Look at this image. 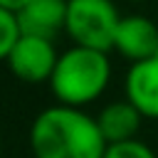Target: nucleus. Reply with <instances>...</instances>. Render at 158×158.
I'll return each instance as SVG.
<instances>
[{"instance_id":"1","label":"nucleus","mask_w":158,"mask_h":158,"mask_svg":"<svg viewBox=\"0 0 158 158\" xmlns=\"http://www.w3.org/2000/svg\"><path fill=\"white\" fill-rule=\"evenodd\" d=\"M106 146L96 116L77 106H47L30 123L32 158H104Z\"/></svg>"},{"instance_id":"2","label":"nucleus","mask_w":158,"mask_h":158,"mask_svg":"<svg viewBox=\"0 0 158 158\" xmlns=\"http://www.w3.org/2000/svg\"><path fill=\"white\" fill-rule=\"evenodd\" d=\"M111 81V59L104 49L72 44L57 59V67L49 79V91L57 104L64 106H86L96 101Z\"/></svg>"},{"instance_id":"3","label":"nucleus","mask_w":158,"mask_h":158,"mask_svg":"<svg viewBox=\"0 0 158 158\" xmlns=\"http://www.w3.org/2000/svg\"><path fill=\"white\" fill-rule=\"evenodd\" d=\"M121 22L114 0H67L64 32L79 47L114 49L116 27Z\"/></svg>"},{"instance_id":"4","label":"nucleus","mask_w":158,"mask_h":158,"mask_svg":"<svg viewBox=\"0 0 158 158\" xmlns=\"http://www.w3.org/2000/svg\"><path fill=\"white\" fill-rule=\"evenodd\" d=\"M59 52L54 47V40L35 37V35H20L12 44L5 64L10 74L25 84H49L52 72L57 67Z\"/></svg>"},{"instance_id":"5","label":"nucleus","mask_w":158,"mask_h":158,"mask_svg":"<svg viewBox=\"0 0 158 158\" xmlns=\"http://www.w3.org/2000/svg\"><path fill=\"white\" fill-rule=\"evenodd\" d=\"M114 49L131 64L143 59H158V25L146 15L121 17L114 37Z\"/></svg>"},{"instance_id":"6","label":"nucleus","mask_w":158,"mask_h":158,"mask_svg":"<svg viewBox=\"0 0 158 158\" xmlns=\"http://www.w3.org/2000/svg\"><path fill=\"white\" fill-rule=\"evenodd\" d=\"M15 17L22 35L54 40L59 32H64L67 0H27L15 12Z\"/></svg>"},{"instance_id":"7","label":"nucleus","mask_w":158,"mask_h":158,"mask_svg":"<svg viewBox=\"0 0 158 158\" xmlns=\"http://www.w3.org/2000/svg\"><path fill=\"white\" fill-rule=\"evenodd\" d=\"M123 91L143 118H158V59L133 62L126 72Z\"/></svg>"},{"instance_id":"8","label":"nucleus","mask_w":158,"mask_h":158,"mask_svg":"<svg viewBox=\"0 0 158 158\" xmlns=\"http://www.w3.org/2000/svg\"><path fill=\"white\" fill-rule=\"evenodd\" d=\"M141 121H143L141 111L128 99L111 101L96 114V123H99V131L106 138V143H118V141L136 138V133L141 128Z\"/></svg>"},{"instance_id":"9","label":"nucleus","mask_w":158,"mask_h":158,"mask_svg":"<svg viewBox=\"0 0 158 158\" xmlns=\"http://www.w3.org/2000/svg\"><path fill=\"white\" fill-rule=\"evenodd\" d=\"M104 158H156L153 148L138 138L131 141H118V143H109Z\"/></svg>"},{"instance_id":"10","label":"nucleus","mask_w":158,"mask_h":158,"mask_svg":"<svg viewBox=\"0 0 158 158\" xmlns=\"http://www.w3.org/2000/svg\"><path fill=\"white\" fill-rule=\"evenodd\" d=\"M20 35H22V32H20V25H17L15 12H10V10L0 7V62H5V59H7V54H10L12 44L17 42V37H20Z\"/></svg>"},{"instance_id":"11","label":"nucleus","mask_w":158,"mask_h":158,"mask_svg":"<svg viewBox=\"0 0 158 158\" xmlns=\"http://www.w3.org/2000/svg\"><path fill=\"white\" fill-rule=\"evenodd\" d=\"M25 2H27V0H0V7H5V10H10V12H17Z\"/></svg>"},{"instance_id":"12","label":"nucleus","mask_w":158,"mask_h":158,"mask_svg":"<svg viewBox=\"0 0 158 158\" xmlns=\"http://www.w3.org/2000/svg\"><path fill=\"white\" fill-rule=\"evenodd\" d=\"M0 158H2V141H0Z\"/></svg>"},{"instance_id":"13","label":"nucleus","mask_w":158,"mask_h":158,"mask_svg":"<svg viewBox=\"0 0 158 158\" xmlns=\"http://www.w3.org/2000/svg\"><path fill=\"white\" fill-rule=\"evenodd\" d=\"M131 2H143V0H131Z\"/></svg>"}]
</instances>
